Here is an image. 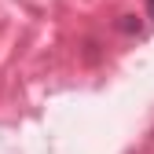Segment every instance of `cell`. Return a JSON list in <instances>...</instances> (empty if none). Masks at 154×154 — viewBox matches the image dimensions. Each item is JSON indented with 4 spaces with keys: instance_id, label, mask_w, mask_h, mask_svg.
Returning <instances> with one entry per match:
<instances>
[{
    "instance_id": "6da1fadb",
    "label": "cell",
    "mask_w": 154,
    "mask_h": 154,
    "mask_svg": "<svg viewBox=\"0 0 154 154\" xmlns=\"http://www.w3.org/2000/svg\"><path fill=\"white\" fill-rule=\"evenodd\" d=\"M150 15H154V0H150Z\"/></svg>"
}]
</instances>
